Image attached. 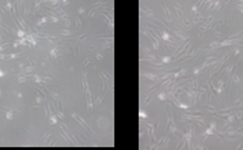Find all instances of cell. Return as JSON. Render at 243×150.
Segmentation results:
<instances>
[{
  "mask_svg": "<svg viewBox=\"0 0 243 150\" xmlns=\"http://www.w3.org/2000/svg\"><path fill=\"white\" fill-rule=\"evenodd\" d=\"M210 87H212V92H215L216 93V96H223V92H224V80H217L216 83H210Z\"/></svg>",
  "mask_w": 243,
  "mask_h": 150,
  "instance_id": "cell-1",
  "label": "cell"
},
{
  "mask_svg": "<svg viewBox=\"0 0 243 150\" xmlns=\"http://www.w3.org/2000/svg\"><path fill=\"white\" fill-rule=\"evenodd\" d=\"M212 30H213V34H215V37H216V39H222V37H223L222 23H220V21H217L216 24H213V26H212Z\"/></svg>",
  "mask_w": 243,
  "mask_h": 150,
  "instance_id": "cell-2",
  "label": "cell"
},
{
  "mask_svg": "<svg viewBox=\"0 0 243 150\" xmlns=\"http://www.w3.org/2000/svg\"><path fill=\"white\" fill-rule=\"evenodd\" d=\"M230 77H232V82H233V83L240 84V77H239V75H237V72H235V70H233V73L230 75Z\"/></svg>",
  "mask_w": 243,
  "mask_h": 150,
  "instance_id": "cell-3",
  "label": "cell"
},
{
  "mask_svg": "<svg viewBox=\"0 0 243 150\" xmlns=\"http://www.w3.org/2000/svg\"><path fill=\"white\" fill-rule=\"evenodd\" d=\"M240 55V47L236 46V47H233V56H239Z\"/></svg>",
  "mask_w": 243,
  "mask_h": 150,
  "instance_id": "cell-4",
  "label": "cell"
},
{
  "mask_svg": "<svg viewBox=\"0 0 243 150\" xmlns=\"http://www.w3.org/2000/svg\"><path fill=\"white\" fill-rule=\"evenodd\" d=\"M235 9H236V10H239V12L243 14V6H242V4H236V6H235Z\"/></svg>",
  "mask_w": 243,
  "mask_h": 150,
  "instance_id": "cell-5",
  "label": "cell"
},
{
  "mask_svg": "<svg viewBox=\"0 0 243 150\" xmlns=\"http://www.w3.org/2000/svg\"><path fill=\"white\" fill-rule=\"evenodd\" d=\"M170 60H172V57H163V59H162L163 63H169Z\"/></svg>",
  "mask_w": 243,
  "mask_h": 150,
  "instance_id": "cell-6",
  "label": "cell"
},
{
  "mask_svg": "<svg viewBox=\"0 0 243 150\" xmlns=\"http://www.w3.org/2000/svg\"><path fill=\"white\" fill-rule=\"evenodd\" d=\"M243 34V33H242ZM239 40H240V43H243V36H239Z\"/></svg>",
  "mask_w": 243,
  "mask_h": 150,
  "instance_id": "cell-7",
  "label": "cell"
}]
</instances>
